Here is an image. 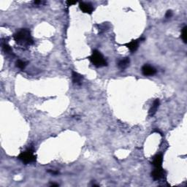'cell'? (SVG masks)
<instances>
[{"mask_svg":"<svg viewBox=\"0 0 187 187\" xmlns=\"http://www.w3.org/2000/svg\"><path fill=\"white\" fill-rule=\"evenodd\" d=\"M79 7L81 10L82 12L85 13H88V14H92V12L94 11V7L92 5L89 3L86 2H80L79 4Z\"/></svg>","mask_w":187,"mask_h":187,"instance_id":"5","label":"cell"},{"mask_svg":"<svg viewBox=\"0 0 187 187\" xmlns=\"http://www.w3.org/2000/svg\"><path fill=\"white\" fill-rule=\"evenodd\" d=\"M51 186H59V184H56V183H52Z\"/></svg>","mask_w":187,"mask_h":187,"instance_id":"18","label":"cell"},{"mask_svg":"<svg viewBox=\"0 0 187 187\" xmlns=\"http://www.w3.org/2000/svg\"><path fill=\"white\" fill-rule=\"evenodd\" d=\"M72 78H73V83H76V85H80L82 84V80H83V76H80V74H78L76 72L73 71L72 72Z\"/></svg>","mask_w":187,"mask_h":187,"instance_id":"8","label":"cell"},{"mask_svg":"<svg viewBox=\"0 0 187 187\" xmlns=\"http://www.w3.org/2000/svg\"><path fill=\"white\" fill-rule=\"evenodd\" d=\"M163 173H164V172H163L162 167H155V169L151 173V176L154 179V180L157 181L162 178Z\"/></svg>","mask_w":187,"mask_h":187,"instance_id":"6","label":"cell"},{"mask_svg":"<svg viewBox=\"0 0 187 187\" xmlns=\"http://www.w3.org/2000/svg\"><path fill=\"white\" fill-rule=\"evenodd\" d=\"M172 16H173V13H172L171 10H168L165 14V17L167 18H169L171 17Z\"/></svg>","mask_w":187,"mask_h":187,"instance_id":"15","label":"cell"},{"mask_svg":"<svg viewBox=\"0 0 187 187\" xmlns=\"http://www.w3.org/2000/svg\"><path fill=\"white\" fill-rule=\"evenodd\" d=\"M163 157L162 154H157L153 160V165L155 167H161L162 164Z\"/></svg>","mask_w":187,"mask_h":187,"instance_id":"9","label":"cell"},{"mask_svg":"<svg viewBox=\"0 0 187 187\" xmlns=\"http://www.w3.org/2000/svg\"><path fill=\"white\" fill-rule=\"evenodd\" d=\"M159 105V99H157L156 100H154V103H153L152 106H151V109L149 110V115L151 116H154L156 113H157V110L158 109Z\"/></svg>","mask_w":187,"mask_h":187,"instance_id":"10","label":"cell"},{"mask_svg":"<svg viewBox=\"0 0 187 187\" xmlns=\"http://www.w3.org/2000/svg\"><path fill=\"white\" fill-rule=\"evenodd\" d=\"M2 48H3V51H4L5 53H7V54H10V53H13L11 48H10V45H8L7 44H6V43L3 44Z\"/></svg>","mask_w":187,"mask_h":187,"instance_id":"14","label":"cell"},{"mask_svg":"<svg viewBox=\"0 0 187 187\" xmlns=\"http://www.w3.org/2000/svg\"><path fill=\"white\" fill-rule=\"evenodd\" d=\"M142 73L144 76H154L156 74L157 70L154 67H151V66L148 65V64H145L143 67H142Z\"/></svg>","mask_w":187,"mask_h":187,"instance_id":"4","label":"cell"},{"mask_svg":"<svg viewBox=\"0 0 187 187\" xmlns=\"http://www.w3.org/2000/svg\"><path fill=\"white\" fill-rule=\"evenodd\" d=\"M89 59L92 61V64L97 67H102L107 65V61H106L105 59L104 58L102 54L97 50H94L92 52L91 56L89 57Z\"/></svg>","mask_w":187,"mask_h":187,"instance_id":"2","label":"cell"},{"mask_svg":"<svg viewBox=\"0 0 187 187\" xmlns=\"http://www.w3.org/2000/svg\"><path fill=\"white\" fill-rule=\"evenodd\" d=\"M138 45H139V41H138V40H132L131 42L125 44V46L127 47V48L131 51V52H135V51H136L138 48Z\"/></svg>","mask_w":187,"mask_h":187,"instance_id":"7","label":"cell"},{"mask_svg":"<svg viewBox=\"0 0 187 187\" xmlns=\"http://www.w3.org/2000/svg\"><path fill=\"white\" fill-rule=\"evenodd\" d=\"M48 173H51V174H54V175H57V174H59V172H57V171H54V170H49V171H48Z\"/></svg>","mask_w":187,"mask_h":187,"instance_id":"17","label":"cell"},{"mask_svg":"<svg viewBox=\"0 0 187 187\" xmlns=\"http://www.w3.org/2000/svg\"><path fill=\"white\" fill-rule=\"evenodd\" d=\"M13 38L16 43L21 46H29L32 45L34 42L30 32L26 29H23L16 32L13 35Z\"/></svg>","mask_w":187,"mask_h":187,"instance_id":"1","label":"cell"},{"mask_svg":"<svg viewBox=\"0 0 187 187\" xmlns=\"http://www.w3.org/2000/svg\"><path fill=\"white\" fill-rule=\"evenodd\" d=\"M18 159L24 164H29L36 161V155L32 149H27L26 151L20 153L18 157Z\"/></svg>","mask_w":187,"mask_h":187,"instance_id":"3","label":"cell"},{"mask_svg":"<svg viewBox=\"0 0 187 187\" xmlns=\"http://www.w3.org/2000/svg\"><path fill=\"white\" fill-rule=\"evenodd\" d=\"M66 3H67V6H72V5H73V4H76V3H77V1H66Z\"/></svg>","mask_w":187,"mask_h":187,"instance_id":"16","label":"cell"},{"mask_svg":"<svg viewBox=\"0 0 187 187\" xmlns=\"http://www.w3.org/2000/svg\"><path fill=\"white\" fill-rule=\"evenodd\" d=\"M186 37H187V27L186 26H184V27L182 29L181 38L185 43H186Z\"/></svg>","mask_w":187,"mask_h":187,"instance_id":"13","label":"cell"},{"mask_svg":"<svg viewBox=\"0 0 187 187\" xmlns=\"http://www.w3.org/2000/svg\"><path fill=\"white\" fill-rule=\"evenodd\" d=\"M26 63L25 62V61H22V60H18L17 61H16V67H18V68L20 69V70H23V69L26 67Z\"/></svg>","mask_w":187,"mask_h":187,"instance_id":"12","label":"cell"},{"mask_svg":"<svg viewBox=\"0 0 187 187\" xmlns=\"http://www.w3.org/2000/svg\"><path fill=\"white\" fill-rule=\"evenodd\" d=\"M129 62H130V60H129V58H124L119 61L118 66L121 70H124V69H126L129 66Z\"/></svg>","mask_w":187,"mask_h":187,"instance_id":"11","label":"cell"}]
</instances>
